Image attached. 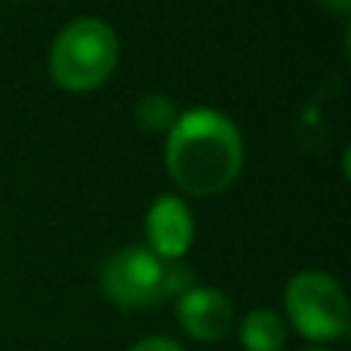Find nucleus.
<instances>
[{
    "mask_svg": "<svg viewBox=\"0 0 351 351\" xmlns=\"http://www.w3.org/2000/svg\"><path fill=\"white\" fill-rule=\"evenodd\" d=\"M182 330L197 342H219L231 330V299L216 287H191L176 302Z\"/></svg>",
    "mask_w": 351,
    "mask_h": 351,
    "instance_id": "5",
    "label": "nucleus"
},
{
    "mask_svg": "<svg viewBox=\"0 0 351 351\" xmlns=\"http://www.w3.org/2000/svg\"><path fill=\"white\" fill-rule=\"evenodd\" d=\"M19 3H22V0H19Z\"/></svg>",
    "mask_w": 351,
    "mask_h": 351,
    "instance_id": "12",
    "label": "nucleus"
},
{
    "mask_svg": "<svg viewBox=\"0 0 351 351\" xmlns=\"http://www.w3.org/2000/svg\"><path fill=\"white\" fill-rule=\"evenodd\" d=\"M167 167L182 191L213 197V194L225 191L243 167L241 133L222 111H185L170 127Z\"/></svg>",
    "mask_w": 351,
    "mask_h": 351,
    "instance_id": "1",
    "label": "nucleus"
},
{
    "mask_svg": "<svg viewBox=\"0 0 351 351\" xmlns=\"http://www.w3.org/2000/svg\"><path fill=\"white\" fill-rule=\"evenodd\" d=\"M324 3H327V6H330V10L342 12V16H346V12L351 10V0H324Z\"/></svg>",
    "mask_w": 351,
    "mask_h": 351,
    "instance_id": "10",
    "label": "nucleus"
},
{
    "mask_svg": "<svg viewBox=\"0 0 351 351\" xmlns=\"http://www.w3.org/2000/svg\"><path fill=\"white\" fill-rule=\"evenodd\" d=\"M117 37L102 19H74L49 49V77L68 93L102 86L117 68Z\"/></svg>",
    "mask_w": 351,
    "mask_h": 351,
    "instance_id": "3",
    "label": "nucleus"
},
{
    "mask_svg": "<svg viewBox=\"0 0 351 351\" xmlns=\"http://www.w3.org/2000/svg\"><path fill=\"white\" fill-rule=\"evenodd\" d=\"M130 351H185V348H182L179 342L167 339V336H148V339L136 342Z\"/></svg>",
    "mask_w": 351,
    "mask_h": 351,
    "instance_id": "9",
    "label": "nucleus"
},
{
    "mask_svg": "<svg viewBox=\"0 0 351 351\" xmlns=\"http://www.w3.org/2000/svg\"><path fill=\"white\" fill-rule=\"evenodd\" d=\"M287 315L290 324L311 342H333L348 333L346 290L324 271H302L287 284Z\"/></svg>",
    "mask_w": 351,
    "mask_h": 351,
    "instance_id": "4",
    "label": "nucleus"
},
{
    "mask_svg": "<svg viewBox=\"0 0 351 351\" xmlns=\"http://www.w3.org/2000/svg\"><path fill=\"white\" fill-rule=\"evenodd\" d=\"M176 105L170 96H164V93H148L145 99H139V105H136V121H139L142 130H148V133H160V130H170L176 123Z\"/></svg>",
    "mask_w": 351,
    "mask_h": 351,
    "instance_id": "8",
    "label": "nucleus"
},
{
    "mask_svg": "<svg viewBox=\"0 0 351 351\" xmlns=\"http://www.w3.org/2000/svg\"><path fill=\"white\" fill-rule=\"evenodd\" d=\"M145 237L152 243V253L160 256L167 262H179L188 253L194 237V219L188 213V206L173 194L154 200V206L148 210L145 219Z\"/></svg>",
    "mask_w": 351,
    "mask_h": 351,
    "instance_id": "6",
    "label": "nucleus"
},
{
    "mask_svg": "<svg viewBox=\"0 0 351 351\" xmlns=\"http://www.w3.org/2000/svg\"><path fill=\"white\" fill-rule=\"evenodd\" d=\"M194 287V271L182 262H167L148 247H127L102 268V293L117 308H152Z\"/></svg>",
    "mask_w": 351,
    "mask_h": 351,
    "instance_id": "2",
    "label": "nucleus"
},
{
    "mask_svg": "<svg viewBox=\"0 0 351 351\" xmlns=\"http://www.w3.org/2000/svg\"><path fill=\"white\" fill-rule=\"evenodd\" d=\"M241 342L247 351H284L287 346V327L278 311L256 308L243 317L241 324Z\"/></svg>",
    "mask_w": 351,
    "mask_h": 351,
    "instance_id": "7",
    "label": "nucleus"
},
{
    "mask_svg": "<svg viewBox=\"0 0 351 351\" xmlns=\"http://www.w3.org/2000/svg\"><path fill=\"white\" fill-rule=\"evenodd\" d=\"M305 351H327V348H305Z\"/></svg>",
    "mask_w": 351,
    "mask_h": 351,
    "instance_id": "11",
    "label": "nucleus"
}]
</instances>
